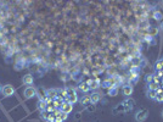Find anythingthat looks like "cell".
I'll list each match as a JSON object with an SVG mask.
<instances>
[{
  "label": "cell",
  "instance_id": "obj_12",
  "mask_svg": "<svg viewBox=\"0 0 163 122\" xmlns=\"http://www.w3.org/2000/svg\"><path fill=\"white\" fill-rule=\"evenodd\" d=\"M63 100L61 99V98H56L54 101H52V104H54V106H55V109H61L62 108V105H63Z\"/></svg>",
  "mask_w": 163,
  "mask_h": 122
},
{
  "label": "cell",
  "instance_id": "obj_20",
  "mask_svg": "<svg viewBox=\"0 0 163 122\" xmlns=\"http://www.w3.org/2000/svg\"><path fill=\"white\" fill-rule=\"evenodd\" d=\"M149 89L150 90H158V83L157 82H152L149 84Z\"/></svg>",
  "mask_w": 163,
  "mask_h": 122
},
{
  "label": "cell",
  "instance_id": "obj_19",
  "mask_svg": "<svg viewBox=\"0 0 163 122\" xmlns=\"http://www.w3.org/2000/svg\"><path fill=\"white\" fill-rule=\"evenodd\" d=\"M156 70L157 71H162L163 70V59L158 60L157 63H156Z\"/></svg>",
  "mask_w": 163,
  "mask_h": 122
},
{
  "label": "cell",
  "instance_id": "obj_10",
  "mask_svg": "<svg viewBox=\"0 0 163 122\" xmlns=\"http://www.w3.org/2000/svg\"><path fill=\"white\" fill-rule=\"evenodd\" d=\"M122 92H123V94H124L125 97H130V95L133 94V87L130 85V84L124 85V87H123V89H122Z\"/></svg>",
  "mask_w": 163,
  "mask_h": 122
},
{
  "label": "cell",
  "instance_id": "obj_14",
  "mask_svg": "<svg viewBox=\"0 0 163 122\" xmlns=\"http://www.w3.org/2000/svg\"><path fill=\"white\" fill-rule=\"evenodd\" d=\"M38 109L40 110V112L45 111V110L48 109V104H46V101H44V100H39V101H38Z\"/></svg>",
  "mask_w": 163,
  "mask_h": 122
},
{
  "label": "cell",
  "instance_id": "obj_27",
  "mask_svg": "<svg viewBox=\"0 0 163 122\" xmlns=\"http://www.w3.org/2000/svg\"><path fill=\"white\" fill-rule=\"evenodd\" d=\"M162 117H163V111H162Z\"/></svg>",
  "mask_w": 163,
  "mask_h": 122
},
{
  "label": "cell",
  "instance_id": "obj_25",
  "mask_svg": "<svg viewBox=\"0 0 163 122\" xmlns=\"http://www.w3.org/2000/svg\"><path fill=\"white\" fill-rule=\"evenodd\" d=\"M3 88H4V87H3V84H0V93L3 92Z\"/></svg>",
  "mask_w": 163,
  "mask_h": 122
},
{
  "label": "cell",
  "instance_id": "obj_24",
  "mask_svg": "<svg viewBox=\"0 0 163 122\" xmlns=\"http://www.w3.org/2000/svg\"><path fill=\"white\" fill-rule=\"evenodd\" d=\"M110 94H112V95H116V94H117V89L112 87V88L110 89Z\"/></svg>",
  "mask_w": 163,
  "mask_h": 122
},
{
  "label": "cell",
  "instance_id": "obj_21",
  "mask_svg": "<svg viewBox=\"0 0 163 122\" xmlns=\"http://www.w3.org/2000/svg\"><path fill=\"white\" fill-rule=\"evenodd\" d=\"M153 17H155V20L159 21V20L162 18V14H161V12H158V11H156V12H155V15H153Z\"/></svg>",
  "mask_w": 163,
  "mask_h": 122
},
{
  "label": "cell",
  "instance_id": "obj_9",
  "mask_svg": "<svg viewBox=\"0 0 163 122\" xmlns=\"http://www.w3.org/2000/svg\"><path fill=\"white\" fill-rule=\"evenodd\" d=\"M86 83H88V85L90 87V89H97V88L101 85V82H100L99 79H90V81H88Z\"/></svg>",
  "mask_w": 163,
  "mask_h": 122
},
{
  "label": "cell",
  "instance_id": "obj_15",
  "mask_svg": "<svg viewBox=\"0 0 163 122\" xmlns=\"http://www.w3.org/2000/svg\"><path fill=\"white\" fill-rule=\"evenodd\" d=\"M147 98L149 99H152V100H156V97H157V90H147Z\"/></svg>",
  "mask_w": 163,
  "mask_h": 122
},
{
  "label": "cell",
  "instance_id": "obj_7",
  "mask_svg": "<svg viewBox=\"0 0 163 122\" xmlns=\"http://www.w3.org/2000/svg\"><path fill=\"white\" fill-rule=\"evenodd\" d=\"M37 95H38V98H39V100H46L48 99V97H46V90L44 89V88H42V87H39V88H37Z\"/></svg>",
  "mask_w": 163,
  "mask_h": 122
},
{
  "label": "cell",
  "instance_id": "obj_28",
  "mask_svg": "<svg viewBox=\"0 0 163 122\" xmlns=\"http://www.w3.org/2000/svg\"><path fill=\"white\" fill-rule=\"evenodd\" d=\"M46 122H51V121H46Z\"/></svg>",
  "mask_w": 163,
  "mask_h": 122
},
{
  "label": "cell",
  "instance_id": "obj_8",
  "mask_svg": "<svg viewBox=\"0 0 163 122\" xmlns=\"http://www.w3.org/2000/svg\"><path fill=\"white\" fill-rule=\"evenodd\" d=\"M22 82H23V84H26V85H32L34 83V78H33V76L32 75H26V76H23V78H22Z\"/></svg>",
  "mask_w": 163,
  "mask_h": 122
},
{
  "label": "cell",
  "instance_id": "obj_17",
  "mask_svg": "<svg viewBox=\"0 0 163 122\" xmlns=\"http://www.w3.org/2000/svg\"><path fill=\"white\" fill-rule=\"evenodd\" d=\"M79 89H80L82 92H84V93H86V92L90 90V87L88 85V83H80V84H79Z\"/></svg>",
  "mask_w": 163,
  "mask_h": 122
},
{
  "label": "cell",
  "instance_id": "obj_22",
  "mask_svg": "<svg viewBox=\"0 0 163 122\" xmlns=\"http://www.w3.org/2000/svg\"><path fill=\"white\" fill-rule=\"evenodd\" d=\"M152 81H153V75H147L146 76V82L150 84V83H152Z\"/></svg>",
  "mask_w": 163,
  "mask_h": 122
},
{
  "label": "cell",
  "instance_id": "obj_6",
  "mask_svg": "<svg viewBox=\"0 0 163 122\" xmlns=\"http://www.w3.org/2000/svg\"><path fill=\"white\" fill-rule=\"evenodd\" d=\"M72 110H73V104H71V103H68V101H66V103H63V105H62V108H61V111L63 112V114H70V112H72Z\"/></svg>",
  "mask_w": 163,
  "mask_h": 122
},
{
  "label": "cell",
  "instance_id": "obj_23",
  "mask_svg": "<svg viewBox=\"0 0 163 122\" xmlns=\"http://www.w3.org/2000/svg\"><path fill=\"white\" fill-rule=\"evenodd\" d=\"M156 100H157V101H163V93H162V94H158V93H157Z\"/></svg>",
  "mask_w": 163,
  "mask_h": 122
},
{
  "label": "cell",
  "instance_id": "obj_1",
  "mask_svg": "<svg viewBox=\"0 0 163 122\" xmlns=\"http://www.w3.org/2000/svg\"><path fill=\"white\" fill-rule=\"evenodd\" d=\"M147 117H149V110L147 109H140V110H138L136 111V114H135V120L138 121V122H144L145 120H147Z\"/></svg>",
  "mask_w": 163,
  "mask_h": 122
},
{
  "label": "cell",
  "instance_id": "obj_18",
  "mask_svg": "<svg viewBox=\"0 0 163 122\" xmlns=\"http://www.w3.org/2000/svg\"><path fill=\"white\" fill-rule=\"evenodd\" d=\"M118 111H121V112H125V108H124V105H123V104H119L117 108H114V109H113V112H114V114H117Z\"/></svg>",
  "mask_w": 163,
  "mask_h": 122
},
{
  "label": "cell",
  "instance_id": "obj_3",
  "mask_svg": "<svg viewBox=\"0 0 163 122\" xmlns=\"http://www.w3.org/2000/svg\"><path fill=\"white\" fill-rule=\"evenodd\" d=\"M2 93H3V95H4L5 98H10V97H12V95L16 93V90H15V88H14L11 84H6V85H4Z\"/></svg>",
  "mask_w": 163,
  "mask_h": 122
},
{
  "label": "cell",
  "instance_id": "obj_2",
  "mask_svg": "<svg viewBox=\"0 0 163 122\" xmlns=\"http://www.w3.org/2000/svg\"><path fill=\"white\" fill-rule=\"evenodd\" d=\"M23 95H24L26 99H32L33 97L37 95V88L36 87H32V85H28L24 89V92H23Z\"/></svg>",
  "mask_w": 163,
  "mask_h": 122
},
{
  "label": "cell",
  "instance_id": "obj_4",
  "mask_svg": "<svg viewBox=\"0 0 163 122\" xmlns=\"http://www.w3.org/2000/svg\"><path fill=\"white\" fill-rule=\"evenodd\" d=\"M46 97H48V99H50V100H55L57 97H58V90L56 89V88H50V89H48L46 90Z\"/></svg>",
  "mask_w": 163,
  "mask_h": 122
},
{
  "label": "cell",
  "instance_id": "obj_26",
  "mask_svg": "<svg viewBox=\"0 0 163 122\" xmlns=\"http://www.w3.org/2000/svg\"><path fill=\"white\" fill-rule=\"evenodd\" d=\"M161 29H162V30H163V22H162V23H161Z\"/></svg>",
  "mask_w": 163,
  "mask_h": 122
},
{
  "label": "cell",
  "instance_id": "obj_5",
  "mask_svg": "<svg viewBox=\"0 0 163 122\" xmlns=\"http://www.w3.org/2000/svg\"><path fill=\"white\" fill-rule=\"evenodd\" d=\"M123 105L125 108V112L127 111H132L134 109V105H135V101L133 99H127L125 101H123Z\"/></svg>",
  "mask_w": 163,
  "mask_h": 122
},
{
  "label": "cell",
  "instance_id": "obj_16",
  "mask_svg": "<svg viewBox=\"0 0 163 122\" xmlns=\"http://www.w3.org/2000/svg\"><path fill=\"white\" fill-rule=\"evenodd\" d=\"M67 101L71 103V104H76V103L78 101V95H77V93H73L72 95H70V97L67 98Z\"/></svg>",
  "mask_w": 163,
  "mask_h": 122
},
{
  "label": "cell",
  "instance_id": "obj_11",
  "mask_svg": "<svg viewBox=\"0 0 163 122\" xmlns=\"http://www.w3.org/2000/svg\"><path fill=\"white\" fill-rule=\"evenodd\" d=\"M100 99H101V94H99V93H92V94L90 95L91 104H97V103L100 101Z\"/></svg>",
  "mask_w": 163,
  "mask_h": 122
},
{
  "label": "cell",
  "instance_id": "obj_13",
  "mask_svg": "<svg viewBox=\"0 0 163 122\" xmlns=\"http://www.w3.org/2000/svg\"><path fill=\"white\" fill-rule=\"evenodd\" d=\"M80 104H82V105H85V106L90 105V104H91V100H90V95H84V97L80 99Z\"/></svg>",
  "mask_w": 163,
  "mask_h": 122
}]
</instances>
